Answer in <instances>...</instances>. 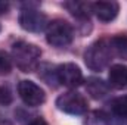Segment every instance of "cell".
Instances as JSON below:
<instances>
[{
    "label": "cell",
    "mask_w": 127,
    "mask_h": 125,
    "mask_svg": "<svg viewBox=\"0 0 127 125\" xmlns=\"http://www.w3.org/2000/svg\"><path fill=\"white\" fill-rule=\"evenodd\" d=\"M105 125H127V96L115 97L108 103V110L100 113Z\"/></svg>",
    "instance_id": "cell-6"
},
{
    "label": "cell",
    "mask_w": 127,
    "mask_h": 125,
    "mask_svg": "<svg viewBox=\"0 0 127 125\" xmlns=\"http://www.w3.org/2000/svg\"><path fill=\"white\" fill-rule=\"evenodd\" d=\"M0 125H13L7 118H3V116H0Z\"/></svg>",
    "instance_id": "cell-18"
},
{
    "label": "cell",
    "mask_w": 127,
    "mask_h": 125,
    "mask_svg": "<svg viewBox=\"0 0 127 125\" xmlns=\"http://www.w3.org/2000/svg\"><path fill=\"white\" fill-rule=\"evenodd\" d=\"M18 94H19L21 100L24 102V104H27L30 107L41 106L46 102L44 90L30 80H22L18 84Z\"/></svg>",
    "instance_id": "cell-7"
},
{
    "label": "cell",
    "mask_w": 127,
    "mask_h": 125,
    "mask_svg": "<svg viewBox=\"0 0 127 125\" xmlns=\"http://www.w3.org/2000/svg\"><path fill=\"white\" fill-rule=\"evenodd\" d=\"M9 9H10V4H9L7 1H0V15L7 13V12H9Z\"/></svg>",
    "instance_id": "cell-17"
},
{
    "label": "cell",
    "mask_w": 127,
    "mask_h": 125,
    "mask_svg": "<svg viewBox=\"0 0 127 125\" xmlns=\"http://www.w3.org/2000/svg\"><path fill=\"white\" fill-rule=\"evenodd\" d=\"M55 74H56V81L68 88H77L78 85H81L84 83L83 72H81L80 66L72 62L59 65L55 69Z\"/></svg>",
    "instance_id": "cell-8"
},
{
    "label": "cell",
    "mask_w": 127,
    "mask_h": 125,
    "mask_svg": "<svg viewBox=\"0 0 127 125\" xmlns=\"http://www.w3.org/2000/svg\"><path fill=\"white\" fill-rule=\"evenodd\" d=\"M86 91L90 94L92 99L99 100V99H103L108 91H109V85L102 80V78H97V77H89L86 81Z\"/></svg>",
    "instance_id": "cell-12"
},
{
    "label": "cell",
    "mask_w": 127,
    "mask_h": 125,
    "mask_svg": "<svg viewBox=\"0 0 127 125\" xmlns=\"http://www.w3.org/2000/svg\"><path fill=\"white\" fill-rule=\"evenodd\" d=\"M112 56H114V52L111 47V40L99 38L95 43H92L84 52V63L89 69L95 72H100L111 63Z\"/></svg>",
    "instance_id": "cell-1"
},
{
    "label": "cell",
    "mask_w": 127,
    "mask_h": 125,
    "mask_svg": "<svg viewBox=\"0 0 127 125\" xmlns=\"http://www.w3.org/2000/svg\"><path fill=\"white\" fill-rule=\"evenodd\" d=\"M108 85L115 90H127V66L117 63L109 68Z\"/></svg>",
    "instance_id": "cell-10"
},
{
    "label": "cell",
    "mask_w": 127,
    "mask_h": 125,
    "mask_svg": "<svg viewBox=\"0 0 127 125\" xmlns=\"http://www.w3.org/2000/svg\"><path fill=\"white\" fill-rule=\"evenodd\" d=\"M10 71H12V59L6 52L0 50V77L10 74Z\"/></svg>",
    "instance_id": "cell-14"
},
{
    "label": "cell",
    "mask_w": 127,
    "mask_h": 125,
    "mask_svg": "<svg viewBox=\"0 0 127 125\" xmlns=\"http://www.w3.org/2000/svg\"><path fill=\"white\" fill-rule=\"evenodd\" d=\"M55 103H56V107L61 112L68 113V115H74V116L84 115L89 109V103L83 97V94L77 93L74 90L65 91L64 94L58 96Z\"/></svg>",
    "instance_id": "cell-5"
},
{
    "label": "cell",
    "mask_w": 127,
    "mask_h": 125,
    "mask_svg": "<svg viewBox=\"0 0 127 125\" xmlns=\"http://www.w3.org/2000/svg\"><path fill=\"white\" fill-rule=\"evenodd\" d=\"M120 12V4L114 0L111 1H93L92 3V13L102 22H111L117 18Z\"/></svg>",
    "instance_id": "cell-9"
},
{
    "label": "cell",
    "mask_w": 127,
    "mask_h": 125,
    "mask_svg": "<svg viewBox=\"0 0 127 125\" xmlns=\"http://www.w3.org/2000/svg\"><path fill=\"white\" fill-rule=\"evenodd\" d=\"M28 125H49V124H47V122H46L41 116H35L34 119H31V121H30V124H28Z\"/></svg>",
    "instance_id": "cell-16"
},
{
    "label": "cell",
    "mask_w": 127,
    "mask_h": 125,
    "mask_svg": "<svg viewBox=\"0 0 127 125\" xmlns=\"http://www.w3.org/2000/svg\"><path fill=\"white\" fill-rule=\"evenodd\" d=\"M62 6L75 19L90 24L89 18H90V13H92V3H87V1H65V3H62Z\"/></svg>",
    "instance_id": "cell-11"
},
{
    "label": "cell",
    "mask_w": 127,
    "mask_h": 125,
    "mask_svg": "<svg viewBox=\"0 0 127 125\" xmlns=\"http://www.w3.org/2000/svg\"><path fill=\"white\" fill-rule=\"evenodd\" d=\"M111 40V47H112V52L114 55H117L120 59L127 61V34H117L114 35Z\"/></svg>",
    "instance_id": "cell-13"
},
{
    "label": "cell",
    "mask_w": 127,
    "mask_h": 125,
    "mask_svg": "<svg viewBox=\"0 0 127 125\" xmlns=\"http://www.w3.org/2000/svg\"><path fill=\"white\" fill-rule=\"evenodd\" d=\"M74 40V28L65 19H53L46 28V41L58 49L68 47Z\"/></svg>",
    "instance_id": "cell-4"
},
{
    "label": "cell",
    "mask_w": 127,
    "mask_h": 125,
    "mask_svg": "<svg viewBox=\"0 0 127 125\" xmlns=\"http://www.w3.org/2000/svg\"><path fill=\"white\" fill-rule=\"evenodd\" d=\"M38 3H25L24 9L19 12L18 22L22 30L28 32H41L46 31L49 25V18L44 12L37 9Z\"/></svg>",
    "instance_id": "cell-3"
},
{
    "label": "cell",
    "mask_w": 127,
    "mask_h": 125,
    "mask_svg": "<svg viewBox=\"0 0 127 125\" xmlns=\"http://www.w3.org/2000/svg\"><path fill=\"white\" fill-rule=\"evenodd\" d=\"M12 99H13V96H12L10 88L7 85H0V104L7 106L12 103Z\"/></svg>",
    "instance_id": "cell-15"
},
{
    "label": "cell",
    "mask_w": 127,
    "mask_h": 125,
    "mask_svg": "<svg viewBox=\"0 0 127 125\" xmlns=\"http://www.w3.org/2000/svg\"><path fill=\"white\" fill-rule=\"evenodd\" d=\"M41 58V50L38 46L28 41H16L12 46V61L16 68L22 72H32Z\"/></svg>",
    "instance_id": "cell-2"
},
{
    "label": "cell",
    "mask_w": 127,
    "mask_h": 125,
    "mask_svg": "<svg viewBox=\"0 0 127 125\" xmlns=\"http://www.w3.org/2000/svg\"><path fill=\"white\" fill-rule=\"evenodd\" d=\"M0 31H1V25H0Z\"/></svg>",
    "instance_id": "cell-19"
}]
</instances>
